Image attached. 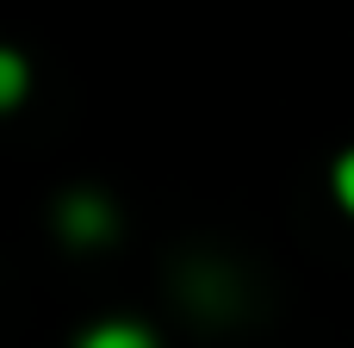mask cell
<instances>
[{"mask_svg":"<svg viewBox=\"0 0 354 348\" xmlns=\"http://www.w3.org/2000/svg\"><path fill=\"white\" fill-rule=\"evenodd\" d=\"M75 348H156V330H143V324H131V318H106V324L81 330Z\"/></svg>","mask_w":354,"mask_h":348,"instance_id":"7a4b0ae2","label":"cell"},{"mask_svg":"<svg viewBox=\"0 0 354 348\" xmlns=\"http://www.w3.org/2000/svg\"><path fill=\"white\" fill-rule=\"evenodd\" d=\"M25 93H31V62L12 44H0V112H12Z\"/></svg>","mask_w":354,"mask_h":348,"instance_id":"3957f363","label":"cell"},{"mask_svg":"<svg viewBox=\"0 0 354 348\" xmlns=\"http://www.w3.org/2000/svg\"><path fill=\"white\" fill-rule=\"evenodd\" d=\"M330 193H336V205L354 218V149L336 156V168H330Z\"/></svg>","mask_w":354,"mask_h":348,"instance_id":"277c9868","label":"cell"},{"mask_svg":"<svg viewBox=\"0 0 354 348\" xmlns=\"http://www.w3.org/2000/svg\"><path fill=\"white\" fill-rule=\"evenodd\" d=\"M112 199L106 193H68L62 205H56V230L68 237V243H81V249H93V243H106L112 237Z\"/></svg>","mask_w":354,"mask_h":348,"instance_id":"6da1fadb","label":"cell"}]
</instances>
